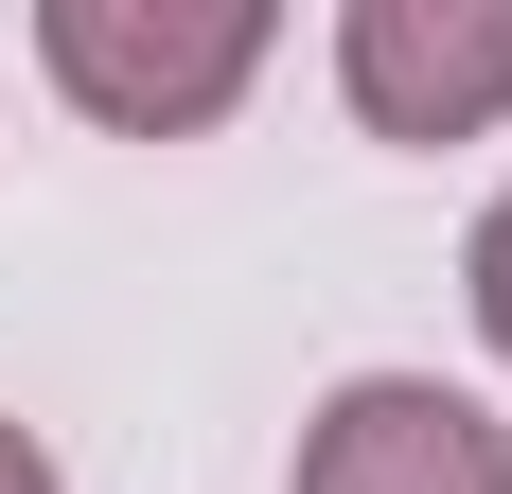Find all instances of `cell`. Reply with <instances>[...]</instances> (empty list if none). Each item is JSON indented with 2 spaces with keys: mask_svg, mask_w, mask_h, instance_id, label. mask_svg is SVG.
<instances>
[{
  "mask_svg": "<svg viewBox=\"0 0 512 494\" xmlns=\"http://www.w3.org/2000/svg\"><path fill=\"white\" fill-rule=\"evenodd\" d=\"M283 494H512V424L442 371H354V389H318Z\"/></svg>",
  "mask_w": 512,
  "mask_h": 494,
  "instance_id": "cell-3",
  "label": "cell"
},
{
  "mask_svg": "<svg viewBox=\"0 0 512 494\" xmlns=\"http://www.w3.org/2000/svg\"><path fill=\"white\" fill-rule=\"evenodd\" d=\"M336 89L371 142L512 124V0H336Z\"/></svg>",
  "mask_w": 512,
  "mask_h": 494,
  "instance_id": "cell-2",
  "label": "cell"
},
{
  "mask_svg": "<svg viewBox=\"0 0 512 494\" xmlns=\"http://www.w3.org/2000/svg\"><path fill=\"white\" fill-rule=\"evenodd\" d=\"M0 494H71V477H53V442H36V424H0Z\"/></svg>",
  "mask_w": 512,
  "mask_h": 494,
  "instance_id": "cell-5",
  "label": "cell"
},
{
  "mask_svg": "<svg viewBox=\"0 0 512 494\" xmlns=\"http://www.w3.org/2000/svg\"><path fill=\"white\" fill-rule=\"evenodd\" d=\"M460 300H477V336H495V371H512V195L477 212V247H460Z\"/></svg>",
  "mask_w": 512,
  "mask_h": 494,
  "instance_id": "cell-4",
  "label": "cell"
},
{
  "mask_svg": "<svg viewBox=\"0 0 512 494\" xmlns=\"http://www.w3.org/2000/svg\"><path fill=\"white\" fill-rule=\"evenodd\" d=\"M265 0H36V71L89 106L106 142H195L265 71Z\"/></svg>",
  "mask_w": 512,
  "mask_h": 494,
  "instance_id": "cell-1",
  "label": "cell"
}]
</instances>
